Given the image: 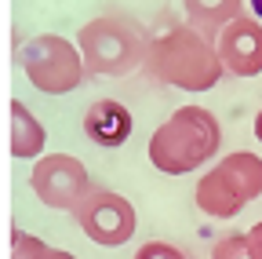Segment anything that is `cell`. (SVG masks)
Masks as SVG:
<instances>
[{"label":"cell","instance_id":"obj_8","mask_svg":"<svg viewBox=\"0 0 262 259\" xmlns=\"http://www.w3.org/2000/svg\"><path fill=\"white\" fill-rule=\"evenodd\" d=\"M219 58L233 77H258L262 73V22L258 18H233L215 37Z\"/></svg>","mask_w":262,"mask_h":259},{"label":"cell","instance_id":"obj_11","mask_svg":"<svg viewBox=\"0 0 262 259\" xmlns=\"http://www.w3.org/2000/svg\"><path fill=\"white\" fill-rule=\"evenodd\" d=\"M44 143H48L44 124L26 110V103L11 99V153L22 157V161L26 157H40Z\"/></svg>","mask_w":262,"mask_h":259},{"label":"cell","instance_id":"obj_5","mask_svg":"<svg viewBox=\"0 0 262 259\" xmlns=\"http://www.w3.org/2000/svg\"><path fill=\"white\" fill-rule=\"evenodd\" d=\"M22 70H26L29 84L44 95H70L80 88V81L88 73L80 48L58 33L33 37L22 48Z\"/></svg>","mask_w":262,"mask_h":259},{"label":"cell","instance_id":"obj_10","mask_svg":"<svg viewBox=\"0 0 262 259\" xmlns=\"http://www.w3.org/2000/svg\"><path fill=\"white\" fill-rule=\"evenodd\" d=\"M189 26H196L201 33L219 37L222 29L244 15V0H182Z\"/></svg>","mask_w":262,"mask_h":259},{"label":"cell","instance_id":"obj_13","mask_svg":"<svg viewBox=\"0 0 262 259\" xmlns=\"http://www.w3.org/2000/svg\"><path fill=\"white\" fill-rule=\"evenodd\" d=\"M211 259H258V255H255L248 234H229L211 248Z\"/></svg>","mask_w":262,"mask_h":259},{"label":"cell","instance_id":"obj_7","mask_svg":"<svg viewBox=\"0 0 262 259\" xmlns=\"http://www.w3.org/2000/svg\"><path fill=\"white\" fill-rule=\"evenodd\" d=\"M77 226L102 248H120L135 237V208H131L127 197L113 190H91L80 201V208L73 212Z\"/></svg>","mask_w":262,"mask_h":259},{"label":"cell","instance_id":"obj_15","mask_svg":"<svg viewBox=\"0 0 262 259\" xmlns=\"http://www.w3.org/2000/svg\"><path fill=\"white\" fill-rule=\"evenodd\" d=\"M248 241H251V248H255V255L262 259V219L251 226V230H248Z\"/></svg>","mask_w":262,"mask_h":259},{"label":"cell","instance_id":"obj_9","mask_svg":"<svg viewBox=\"0 0 262 259\" xmlns=\"http://www.w3.org/2000/svg\"><path fill=\"white\" fill-rule=\"evenodd\" d=\"M84 135H88L95 146H106V150L124 146L127 135H131V113H127V106L117 103V99H98V103H91L88 113H84Z\"/></svg>","mask_w":262,"mask_h":259},{"label":"cell","instance_id":"obj_16","mask_svg":"<svg viewBox=\"0 0 262 259\" xmlns=\"http://www.w3.org/2000/svg\"><path fill=\"white\" fill-rule=\"evenodd\" d=\"M255 135H258V143H262V110L255 113Z\"/></svg>","mask_w":262,"mask_h":259},{"label":"cell","instance_id":"obj_2","mask_svg":"<svg viewBox=\"0 0 262 259\" xmlns=\"http://www.w3.org/2000/svg\"><path fill=\"white\" fill-rule=\"evenodd\" d=\"M222 146V128L204 106H179L149 139V161L164 175H186L211 161Z\"/></svg>","mask_w":262,"mask_h":259},{"label":"cell","instance_id":"obj_14","mask_svg":"<svg viewBox=\"0 0 262 259\" xmlns=\"http://www.w3.org/2000/svg\"><path fill=\"white\" fill-rule=\"evenodd\" d=\"M135 259H189L182 248H175V245H168V241H146L139 252H135Z\"/></svg>","mask_w":262,"mask_h":259},{"label":"cell","instance_id":"obj_3","mask_svg":"<svg viewBox=\"0 0 262 259\" xmlns=\"http://www.w3.org/2000/svg\"><path fill=\"white\" fill-rule=\"evenodd\" d=\"M77 48L84 55V66L95 77H127L131 70L146 66L149 41L142 37V29L135 18L127 15H98L80 26Z\"/></svg>","mask_w":262,"mask_h":259},{"label":"cell","instance_id":"obj_12","mask_svg":"<svg viewBox=\"0 0 262 259\" xmlns=\"http://www.w3.org/2000/svg\"><path fill=\"white\" fill-rule=\"evenodd\" d=\"M11 259H77L66 248H51L26 230H11Z\"/></svg>","mask_w":262,"mask_h":259},{"label":"cell","instance_id":"obj_17","mask_svg":"<svg viewBox=\"0 0 262 259\" xmlns=\"http://www.w3.org/2000/svg\"><path fill=\"white\" fill-rule=\"evenodd\" d=\"M251 11H255V15L262 18V0H251Z\"/></svg>","mask_w":262,"mask_h":259},{"label":"cell","instance_id":"obj_4","mask_svg":"<svg viewBox=\"0 0 262 259\" xmlns=\"http://www.w3.org/2000/svg\"><path fill=\"white\" fill-rule=\"evenodd\" d=\"M258 193H262V157L251 150H237L222 157L196 183V208L211 219H233Z\"/></svg>","mask_w":262,"mask_h":259},{"label":"cell","instance_id":"obj_1","mask_svg":"<svg viewBox=\"0 0 262 259\" xmlns=\"http://www.w3.org/2000/svg\"><path fill=\"white\" fill-rule=\"evenodd\" d=\"M146 73L157 84H171L182 91H208L222 81L226 66L219 58L215 37L201 33L196 26H171L149 41Z\"/></svg>","mask_w":262,"mask_h":259},{"label":"cell","instance_id":"obj_6","mask_svg":"<svg viewBox=\"0 0 262 259\" xmlns=\"http://www.w3.org/2000/svg\"><path fill=\"white\" fill-rule=\"evenodd\" d=\"M29 186L48 208H58V212H77L80 201L95 190L84 161H77L73 153H48V157H40L37 168H33V175H29Z\"/></svg>","mask_w":262,"mask_h":259}]
</instances>
